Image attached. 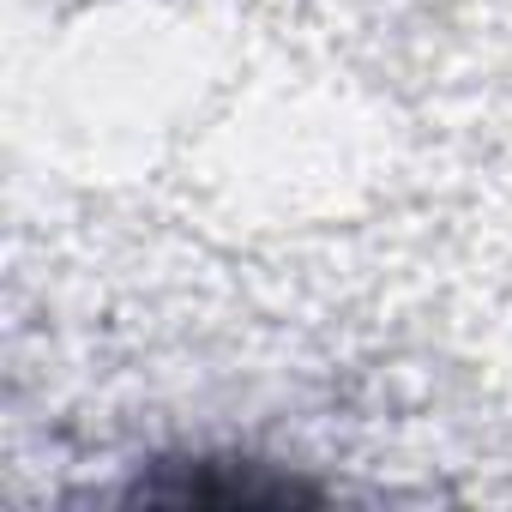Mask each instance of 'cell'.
Here are the masks:
<instances>
[{
    "label": "cell",
    "mask_w": 512,
    "mask_h": 512,
    "mask_svg": "<svg viewBox=\"0 0 512 512\" xmlns=\"http://www.w3.org/2000/svg\"><path fill=\"white\" fill-rule=\"evenodd\" d=\"M181 482H139V494L151 500H314V488H302L296 476H260V464L247 458H187L175 464Z\"/></svg>",
    "instance_id": "6da1fadb"
}]
</instances>
